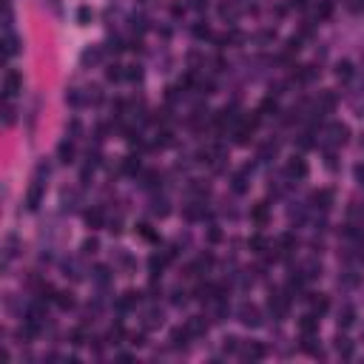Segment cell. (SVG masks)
<instances>
[{
	"mask_svg": "<svg viewBox=\"0 0 364 364\" xmlns=\"http://www.w3.org/2000/svg\"><path fill=\"white\" fill-rule=\"evenodd\" d=\"M347 134H350V128L344 125V122H330V125H324V131H321L319 145L321 148H327V151H333V148H339V145L347 143Z\"/></svg>",
	"mask_w": 364,
	"mask_h": 364,
	"instance_id": "6da1fadb",
	"label": "cell"
},
{
	"mask_svg": "<svg viewBox=\"0 0 364 364\" xmlns=\"http://www.w3.org/2000/svg\"><path fill=\"white\" fill-rule=\"evenodd\" d=\"M20 91H23L20 72H17V69H6V74H3V97H6V100H15Z\"/></svg>",
	"mask_w": 364,
	"mask_h": 364,
	"instance_id": "7a4b0ae2",
	"label": "cell"
},
{
	"mask_svg": "<svg viewBox=\"0 0 364 364\" xmlns=\"http://www.w3.org/2000/svg\"><path fill=\"white\" fill-rule=\"evenodd\" d=\"M236 319L242 321L245 327H259V324H262V313H259V307L250 305V302L239 305V310H236Z\"/></svg>",
	"mask_w": 364,
	"mask_h": 364,
	"instance_id": "3957f363",
	"label": "cell"
},
{
	"mask_svg": "<svg viewBox=\"0 0 364 364\" xmlns=\"http://www.w3.org/2000/svg\"><path fill=\"white\" fill-rule=\"evenodd\" d=\"M268 307H271L273 319H285L287 310H290V299H287L285 293H273L271 302H268Z\"/></svg>",
	"mask_w": 364,
	"mask_h": 364,
	"instance_id": "277c9868",
	"label": "cell"
},
{
	"mask_svg": "<svg viewBox=\"0 0 364 364\" xmlns=\"http://www.w3.org/2000/svg\"><path fill=\"white\" fill-rule=\"evenodd\" d=\"M285 171H287V177L290 179H305L307 177V162L302 157H293V159H287Z\"/></svg>",
	"mask_w": 364,
	"mask_h": 364,
	"instance_id": "5b68a950",
	"label": "cell"
},
{
	"mask_svg": "<svg viewBox=\"0 0 364 364\" xmlns=\"http://www.w3.org/2000/svg\"><path fill=\"white\" fill-rule=\"evenodd\" d=\"M239 15H242V6L236 3V0H228V3H222L219 6V17L228 23H236L239 20Z\"/></svg>",
	"mask_w": 364,
	"mask_h": 364,
	"instance_id": "8992f818",
	"label": "cell"
},
{
	"mask_svg": "<svg viewBox=\"0 0 364 364\" xmlns=\"http://www.w3.org/2000/svg\"><path fill=\"white\" fill-rule=\"evenodd\" d=\"M40 200H43V182L35 179V185L29 188V196H26V208H29V211H37V208H40Z\"/></svg>",
	"mask_w": 364,
	"mask_h": 364,
	"instance_id": "52a82bcc",
	"label": "cell"
},
{
	"mask_svg": "<svg viewBox=\"0 0 364 364\" xmlns=\"http://www.w3.org/2000/svg\"><path fill=\"white\" fill-rule=\"evenodd\" d=\"M3 54H6V57L20 54V37H17L15 31H6V37H3Z\"/></svg>",
	"mask_w": 364,
	"mask_h": 364,
	"instance_id": "ba28073f",
	"label": "cell"
},
{
	"mask_svg": "<svg viewBox=\"0 0 364 364\" xmlns=\"http://www.w3.org/2000/svg\"><path fill=\"white\" fill-rule=\"evenodd\" d=\"M336 108V94L333 91H319V100H316V111L319 114H327Z\"/></svg>",
	"mask_w": 364,
	"mask_h": 364,
	"instance_id": "9c48e42d",
	"label": "cell"
},
{
	"mask_svg": "<svg viewBox=\"0 0 364 364\" xmlns=\"http://www.w3.org/2000/svg\"><path fill=\"white\" fill-rule=\"evenodd\" d=\"M185 330L191 336H205V330H208V321L202 319V316H191V319L185 321Z\"/></svg>",
	"mask_w": 364,
	"mask_h": 364,
	"instance_id": "30bf717a",
	"label": "cell"
},
{
	"mask_svg": "<svg viewBox=\"0 0 364 364\" xmlns=\"http://www.w3.org/2000/svg\"><path fill=\"white\" fill-rule=\"evenodd\" d=\"M103 222H106V214H103V208H91V211H86V225L91 230L103 228Z\"/></svg>",
	"mask_w": 364,
	"mask_h": 364,
	"instance_id": "8fae6325",
	"label": "cell"
},
{
	"mask_svg": "<svg viewBox=\"0 0 364 364\" xmlns=\"http://www.w3.org/2000/svg\"><path fill=\"white\" fill-rule=\"evenodd\" d=\"M242 356L248 358V361H259V358H264V347L259 342H250L242 347Z\"/></svg>",
	"mask_w": 364,
	"mask_h": 364,
	"instance_id": "7c38bea8",
	"label": "cell"
},
{
	"mask_svg": "<svg viewBox=\"0 0 364 364\" xmlns=\"http://www.w3.org/2000/svg\"><path fill=\"white\" fill-rule=\"evenodd\" d=\"M299 330L302 333H316L319 330V319H316V313H305L299 319Z\"/></svg>",
	"mask_w": 364,
	"mask_h": 364,
	"instance_id": "4fadbf2b",
	"label": "cell"
},
{
	"mask_svg": "<svg viewBox=\"0 0 364 364\" xmlns=\"http://www.w3.org/2000/svg\"><path fill=\"white\" fill-rule=\"evenodd\" d=\"M191 339V333H188L185 327H177V330H171V347L174 350H179V347H185V342Z\"/></svg>",
	"mask_w": 364,
	"mask_h": 364,
	"instance_id": "5bb4252c",
	"label": "cell"
},
{
	"mask_svg": "<svg viewBox=\"0 0 364 364\" xmlns=\"http://www.w3.org/2000/svg\"><path fill=\"white\" fill-rule=\"evenodd\" d=\"M336 77L342 80V83L353 80V63H350V60H342V63H336Z\"/></svg>",
	"mask_w": 364,
	"mask_h": 364,
	"instance_id": "9a60e30c",
	"label": "cell"
},
{
	"mask_svg": "<svg viewBox=\"0 0 364 364\" xmlns=\"http://www.w3.org/2000/svg\"><path fill=\"white\" fill-rule=\"evenodd\" d=\"M57 157H60V162H74V145L69 140H63L57 145Z\"/></svg>",
	"mask_w": 364,
	"mask_h": 364,
	"instance_id": "2e32d148",
	"label": "cell"
},
{
	"mask_svg": "<svg viewBox=\"0 0 364 364\" xmlns=\"http://www.w3.org/2000/svg\"><path fill=\"white\" fill-rule=\"evenodd\" d=\"M313 202H316V208L327 211V208L333 205V191H319V193H313Z\"/></svg>",
	"mask_w": 364,
	"mask_h": 364,
	"instance_id": "e0dca14e",
	"label": "cell"
},
{
	"mask_svg": "<svg viewBox=\"0 0 364 364\" xmlns=\"http://www.w3.org/2000/svg\"><path fill=\"white\" fill-rule=\"evenodd\" d=\"M336 353L344 356V358H350V356H353V342L344 339V336H339V339H336Z\"/></svg>",
	"mask_w": 364,
	"mask_h": 364,
	"instance_id": "ac0fdd59",
	"label": "cell"
},
{
	"mask_svg": "<svg viewBox=\"0 0 364 364\" xmlns=\"http://www.w3.org/2000/svg\"><path fill=\"white\" fill-rule=\"evenodd\" d=\"M353 321H356V310H353V307H344L342 313H339V327H350V324H353Z\"/></svg>",
	"mask_w": 364,
	"mask_h": 364,
	"instance_id": "d6986e66",
	"label": "cell"
},
{
	"mask_svg": "<svg viewBox=\"0 0 364 364\" xmlns=\"http://www.w3.org/2000/svg\"><path fill=\"white\" fill-rule=\"evenodd\" d=\"M162 324V310H148V316H145V327L154 330Z\"/></svg>",
	"mask_w": 364,
	"mask_h": 364,
	"instance_id": "ffe728a7",
	"label": "cell"
},
{
	"mask_svg": "<svg viewBox=\"0 0 364 364\" xmlns=\"http://www.w3.org/2000/svg\"><path fill=\"white\" fill-rule=\"evenodd\" d=\"M54 302H57V307H60V310H72V307H74L72 293H57V296H54Z\"/></svg>",
	"mask_w": 364,
	"mask_h": 364,
	"instance_id": "44dd1931",
	"label": "cell"
},
{
	"mask_svg": "<svg viewBox=\"0 0 364 364\" xmlns=\"http://www.w3.org/2000/svg\"><path fill=\"white\" fill-rule=\"evenodd\" d=\"M137 302H140V293H134V290L125 293V296L120 299V310H128V307H134V305H137Z\"/></svg>",
	"mask_w": 364,
	"mask_h": 364,
	"instance_id": "7402d4cb",
	"label": "cell"
},
{
	"mask_svg": "<svg viewBox=\"0 0 364 364\" xmlns=\"http://www.w3.org/2000/svg\"><path fill=\"white\" fill-rule=\"evenodd\" d=\"M122 171H125V174H137V171H140V157H134V154H131V157H125V162H122Z\"/></svg>",
	"mask_w": 364,
	"mask_h": 364,
	"instance_id": "603a6c76",
	"label": "cell"
},
{
	"mask_svg": "<svg viewBox=\"0 0 364 364\" xmlns=\"http://www.w3.org/2000/svg\"><path fill=\"white\" fill-rule=\"evenodd\" d=\"M168 211H171V208H168V202H165V200H157V202H154V208H151V214L159 216V219L168 216Z\"/></svg>",
	"mask_w": 364,
	"mask_h": 364,
	"instance_id": "cb8c5ba5",
	"label": "cell"
},
{
	"mask_svg": "<svg viewBox=\"0 0 364 364\" xmlns=\"http://www.w3.org/2000/svg\"><path fill=\"white\" fill-rule=\"evenodd\" d=\"M15 114H17V108L12 106V100H9L6 108H3V122H6V125H15Z\"/></svg>",
	"mask_w": 364,
	"mask_h": 364,
	"instance_id": "d4e9b609",
	"label": "cell"
},
{
	"mask_svg": "<svg viewBox=\"0 0 364 364\" xmlns=\"http://www.w3.org/2000/svg\"><path fill=\"white\" fill-rule=\"evenodd\" d=\"M80 60H83V65H88V63H97V60H100V49H86Z\"/></svg>",
	"mask_w": 364,
	"mask_h": 364,
	"instance_id": "484cf974",
	"label": "cell"
},
{
	"mask_svg": "<svg viewBox=\"0 0 364 364\" xmlns=\"http://www.w3.org/2000/svg\"><path fill=\"white\" fill-rule=\"evenodd\" d=\"M122 77H125V72H122V65H108L106 80H111V83H114V80H122Z\"/></svg>",
	"mask_w": 364,
	"mask_h": 364,
	"instance_id": "4316f807",
	"label": "cell"
},
{
	"mask_svg": "<svg viewBox=\"0 0 364 364\" xmlns=\"http://www.w3.org/2000/svg\"><path fill=\"white\" fill-rule=\"evenodd\" d=\"M97 248H100V242H97L94 236H88L86 242H83V253H86V256H91V253H97Z\"/></svg>",
	"mask_w": 364,
	"mask_h": 364,
	"instance_id": "83f0119b",
	"label": "cell"
},
{
	"mask_svg": "<svg viewBox=\"0 0 364 364\" xmlns=\"http://www.w3.org/2000/svg\"><path fill=\"white\" fill-rule=\"evenodd\" d=\"M324 310H327V296H316V299H313V313L321 316Z\"/></svg>",
	"mask_w": 364,
	"mask_h": 364,
	"instance_id": "f1b7e54d",
	"label": "cell"
},
{
	"mask_svg": "<svg viewBox=\"0 0 364 364\" xmlns=\"http://www.w3.org/2000/svg\"><path fill=\"white\" fill-rule=\"evenodd\" d=\"M245 188H248V179H245V174H236V177H234V191H236V193H245Z\"/></svg>",
	"mask_w": 364,
	"mask_h": 364,
	"instance_id": "f546056e",
	"label": "cell"
},
{
	"mask_svg": "<svg viewBox=\"0 0 364 364\" xmlns=\"http://www.w3.org/2000/svg\"><path fill=\"white\" fill-rule=\"evenodd\" d=\"M125 77L128 80H143V69H140V65H125Z\"/></svg>",
	"mask_w": 364,
	"mask_h": 364,
	"instance_id": "4dcf8cb0",
	"label": "cell"
},
{
	"mask_svg": "<svg viewBox=\"0 0 364 364\" xmlns=\"http://www.w3.org/2000/svg\"><path fill=\"white\" fill-rule=\"evenodd\" d=\"M91 17H94V12H91L88 6H83V9L77 12V20L83 23V26H88V20H91Z\"/></svg>",
	"mask_w": 364,
	"mask_h": 364,
	"instance_id": "1f68e13d",
	"label": "cell"
},
{
	"mask_svg": "<svg viewBox=\"0 0 364 364\" xmlns=\"http://www.w3.org/2000/svg\"><path fill=\"white\" fill-rule=\"evenodd\" d=\"M276 151H279L276 143H268V145L262 148V154H259V157H262V159H271V157H276Z\"/></svg>",
	"mask_w": 364,
	"mask_h": 364,
	"instance_id": "d6a6232c",
	"label": "cell"
},
{
	"mask_svg": "<svg viewBox=\"0 0 364 364\" xmlns=\"http://www.w3.org/2000/svg\"><path fill=\"white\" fill-rule=\"evenodd\" d=\"M222 347H225V353H236V350H239V339H234V336H228Z\"/></svg>",
	"mask_w": 364,
	"mask_h": 364,
	"instance_id": "836d02e7",
	"label": "cell"
},
{
	"mask_svg": "<svg viewBox=\"0 0 364 364\" xmlns=\"http://www.w3.org/2000/svg\"><path fill=\"white\" fill-rule=\"evenodd\" d=\"M313 77H316L313 65H305V69H302V72H299V80H302V83H310V80H313Z\"/></svg>",
	"mask_w": 364,
	"mask_h": 364,
	"instance_id": "e575fe53",
	"label": "cell"
},
{
	"mask_svg": "<svg viewBox=\"0 0 364 364\" xmlns=\"http://www.w3.org/2000/svg\"><path fill=\"white\" fill-rule=\"evenodd\" d=\"M264 245H268V242H264V236H253V239H250V248L256 250V253H262Z\"/></svg>",
	"mask_w": 364,
	"mask_h": 364,
	"instance_id": "d590c367",
	"label": "cell"
},
{
	"mask_svg": "<svg viewBox=\"0 0 364 364\" xmlns=\"http://www.w3.org/2000/svg\"><path fill=\"white\" fill-rule=\"evenodd\" d=\"M264 214H268V208H264V202H262V205H256V208H253V219H256V222H262V219H264Z\"/></svg>",
	"mask_w": 364,
	"mask_h": 364,
	"instance_id": "8d00e7d4",
	"label": "cell"
},
{
	"mask_svg": "<svg viewBox=\"0 0 364 364\" xmlns=\"http://www.w3.org/2000/svg\"><path fill=\"white\" fill-rule=\"evenodd\" d=\"M94 273H97V282H106V279H108V268H106V264H100Z\"/></svg>",
	"mask_w": 364,
	"mask_h": 364,
	"instance_id": "74e56055",
	"label": "cell"
},
{
	"mask_svg": "<svg viewBox=\"0 0 364 364\" xmlns=\"http://www.w3.org/2000/svg\"><path fill=\"white\" fill-rule=\"evenodd\" d=\"M86 100H91V103H100V88H88Z\"/></svg>",
	"mask_w": 364,
	"mask_h": 364,
	"instance_id": "f35d334b",
	"label": "cell"
},
{
	"mask_svg": "<svg viewBox=\"0 0 364 364\" xmlns=\"http://www.w3.org/2000/svg\"><path fill=\"white\" fill-rule=\"evenodd\" d=\"M193 35L196 37H211V31H208V26H193Z\"/></svg>",
	"mask_w": 364,
	"mask_h": 364,
	"instance_id": "ab89813d",
	"label": "cell"
},
{
	"mask_svg": "<svg viewBox=\"0 0 364 364\" xmlns=\"http://www.w3.org/2000/svg\"><path fill=\"white\" fill-rule=\"evenodd\" d=\"M219 230H216V228H211V230H208V239H211V242H219Z\"/></svg>",
	"mask_w": 364,
	"mask_h": 364,
	"instance_id": "60d3db41",
	"label": "cell"
},
{
	"mask_svg": "<svg viewBox=\"0 0 364 364\" xmlns=\"http://www.w3.org/2000/svg\"><path fill=\"white\" fill-rule=\"evenodd\" d=\"M356 179H358V185H364V165H358L356 168Z\"/></svg>",
	"mask_w": 364,
	"mask_h": 364,
	"instance_id": "b9f144b4",
	"label": "cell"
}]
</instances>
